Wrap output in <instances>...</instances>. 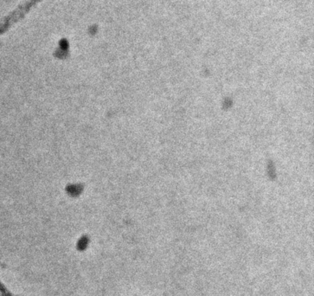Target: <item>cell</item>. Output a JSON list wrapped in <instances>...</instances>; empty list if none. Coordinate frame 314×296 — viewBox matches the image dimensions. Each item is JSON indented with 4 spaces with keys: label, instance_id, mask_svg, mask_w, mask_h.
<instances>
[{
    "label": "cell",
    "instance_id": "6da1fadb",
    "mask_svg": "<svg viewBox=\"0 0 314 296\" xmlns=\"http://www.w3.org/2000/svg\"><path fill=\"white\" fill-rule=\"evenodd\" d=\"M88 245H89V240H88V238L86 237V236H83V237H82L78 241L77 245H76V249H77L78 251L83 252V251H85L88 248Z\"/></svg>",
    "mask_w": 314,
    "mask_h": 296
}]
</instances>
